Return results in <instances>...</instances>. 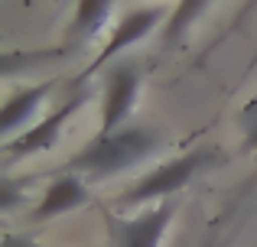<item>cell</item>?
I'll list each match as a JSON object with an SVG mask.
<instances>
[{
	"label": "cell",
	"instance_id": "1",
	"mask_svg": "<svg viewBox=\"0 0 257 247\" xmlns=\"http://www.w3.org/2000/svg\"><path fill=\"white\" fill-rule=\"evenodd\" d=\"M160 146H163V133L153 130V127H144V124L120 127L114 133H98L72 159V169L85 172L91 179H111L117 172H127L134 166H140L144 159H150Z\"/></svg>",
	"mask_w": 257,
	"mask_h": 247
},
{
	"label": "cell",
	"instance_id": "2",
	"mask_svg": "<svg viewBox=\"0 0 257 247\" xmlns=\"http://www.w3.org/2000/svg\"><path fill=\"white\" fill-rule=\"evenodd\" d=\"M212 163V150H189L182 156L170 159V163L150 169L147 176H140L124 195L117 198L120 208H140V205H160L173 195V192L186 189L205 166Z\"/></svg>",
	"mask_w": 257,
	"mask_h": 247
},
{
	"label": "cell",
	"instance_id": "3",
	"mask_svg": "<svg viewBox=\"0 0 257 247\" xmlns=\"http://www.w3.org/2000/svg\"><path fill=\"white\" fill-rule=\"evenodd\" d=\"M85 101H88V91H78V95H72L69 101L62 104V108H56L49 117H43L39 124H33L26 133H20L17 140H10V143H4V150H7V159H23V156H33V153H46V150H52V146L59 143V137H62V130H65V124L72 121V117L78 114V111L85 108Z\"/></svg>",
	"mask_w": 257,
	"mask_h": 247
},
{
	"label": "cell",
	"instance_id": "4",
	"mask_svg": "<svg viewBox=\"0 0 257 247\" xmlns=\"http://www.w3.org/2000/svg\"><path fill=\"white\" fill-rule=\"evenodd\" d=\"M173 215H176V202H160L134 218H117L114 221L117 247H160L173 224Z\"/></svg>",
	"mask_w": 257,
	"mask_h": 247
},
{
	"label": "cell",
	"instance_id": "5",
	"mask_svg": "<svg viewBox=\"0 0 257 247\" xmlns=\"http://www.w3.org/2000/svg\"><path fill=\"white\" fill-rule=\"evenodd\" d=\"M140 95V69L137 65H117L107 75L104 88V111H101V133L120 130V124L131 117Z\"/></svg>",
	"mask_w": 257,
	"mask_h": 247
},
{
	"label": "cell",
	"instance_id": "6",
	"mask_svg": "<svg viewBox=\"0 0 257 247\" xmlns=\"http://www.w3.org/2000/svg\"><path fill=\"white\" fill-rule=\"evenodd\" d=\"M166 20H170V17H166V10H163V7H144V10H134V13H127V17L117 23L114 36L107 39V46L98 52V59H94V62L88 65V72H85V75H94V72H98L104 62H111L114 56H120V52H124L127 46L140 43V39H144L147 33H153L160 23L166 26Z\"/></svg>",
	"mask_w": 257,
	"mask_h": 247
},
{
	"label": "cell",
	"instance_id": "7",
	"mask_svg": "<svg viewBox=\"0 0 257 247\" xmlns=\"http://www.w3.org/2000/svg\"><path fill=\"white\" fill-rule=\"evenodd\" d=\"M56 88V82H39V85H30V88L17 91L13 98H7L4 104V114H0V137H4V143H10V140H17L20 133L30 130V121L36 117L39 104L46 101V95Z\"/></svg>",
	"mask_w": 257,
	"mask_h": 247
},
{
	"label": "cell",
	"instance_id": "8",
	"mask_svg": "<svg viewBox=\"0 0 257 247\" xmlns=\"http://www.w3.org/2000/svg\"><path fill=\"white\" fill-rule=\"evenodd\" d=\"M88 202V185L82 176H62L46 189V195L39 198L36 205V218L46 221V218H59L65 211H75Z\"/></svg>",
	"mask_w": 257,
	"mask_h": 247
},
{
	"label": "cell",
	"instance_id": "9",
	"mask_svg": "<svg viewBox=\"0 0 257 247\" xmlns=\"http://www.w3.org/2000/svg\"><path fill=\"white\" fill-rule=\"evenodd\" d=\"M111 10H114V0H78L75 7V20L69 26V39L72 43H82V39H91L104 30V23L111 20Z\"/></svg>",
	"mask_w": 257,
	"mask_h": 247
},
{
	"label": "cell",
	"instance_id": "10",
	"mask_svg": "<svg viewBox=\"0 0 257 247\" xmlns=\"http://www.w3.org/2000/svg\"><path fill=\"white\" fill-rule=\"evenodd\" d=\"M208 4H212V0H179V7L173 10V17L166 20V26H163V43L173 46L176 39H182V33L192 26V20L199 17Z\"/></svg>",
	"mask_w": 257,
	"mask_h": 247
},
{
	"label": "cell",
	"instance_id": "11",
	"mask_svg": "<svg viewBox=\"0 0 257 247\" xmlns=\"http://www.w3.org/2000/svg\"><path fill=\"white\" fill-rule=\"evenodd\" d=\"M26 189H30L26 179H13V176L0 179V211H13L20 202H26Z\"/></svg>",
	"mask_w": 257,
	"mask_h": 247
},
{
	"label": "cell",
	"instance_id": "12",
	"mask_svg": "<svg viewBox=\"0 0 257 247\" xmlns=\"http://www.w3.org/2000/svg\"><path fill=\"white\" fill-rule=\"evenodd\" d=\"M244 146L247 150H257V114L247 117V124H244Z\"/></svg>",
	"mask_w": 257,
	"mask_h": 247
},
{
	"label": "cell",
	"instance_id": "13",
	"mask_svg": "<svg viewBox=\"0 0 257 247\" xmlns=\"http://www.w3.org/2000/svg\"><path fill=\"white\" fill-rule=\"evenodd\" d=\"M0 247H39V244L33 241V237H23V234H7Z\"/></svg>",
	"mask_w": 257,
	"mask_h": 247
},
{
	"label": "cell",
	"instance_id": "14",
	"mask_svg": "<svg viewBox=\"0 0 257 247\" xmlns=\"http://www.w3.org/2000/svg\"><path fill=\"white\" fill-rule=\"evenodd\" d=\"M254 7H257V0H247V10H254Z\"/></svg>",
	"mask_w": 257,
	"mask_h": 247
},
{
	"label": "cell",
	"instance_id": "15",
	"mask_svg": "<svg viewBox=\"0 0 257 247\" xmlns=\"http://www.w3.org/2000/svg\"><path fill=\"white\" fill-rule=\"evenodd\" d=\"M205 247H221V244H218V241H208V244H205Z\"/></svg>",
	"mask_w": 257,
	"mask_h": 247
}]
</instances>
